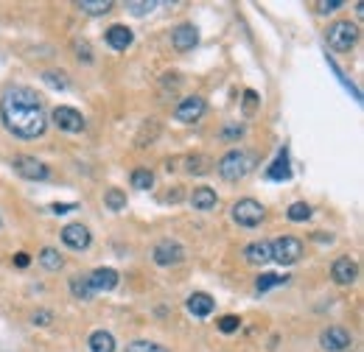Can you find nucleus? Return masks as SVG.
<instances>
[{"instance_id": "dca6fc26", "label": "nucleus", "mask_w": 364, "mask_h": 352, "mask_svg": "<svg viewBox=\"0 0 364 352\" xmlns=\"http://www.w3.org/2000/svg\"><path fill=\"white\" fill-rule=\"evenodd\" d=\"M188 311L196 316V319H208L213 314V299L208 294H191L188 296Z\"/></svg>"}, {"instance_id": "ddd939ff", "label": "nucleus", "mask_w": 364, "mask_h": 352, "mask_svg": "<svg viewBox=\"0 0 364 352\" xmlns=\"http://www.w3.org/2000/svg\"><path fill=\"white\" fill-rule=\"evenodd\" d=\"M331 277H334L339 285H350V283H356V277H358V266H356L350 257H339V260H334V266H331Z\"/></svg>"}, {"instance_id": "4468645a", "label": "nucleus", "mask_w": 364, "mask_h": 352, "mask_svg": "<svg viewBox=\"0 0 364 352\" xmlns=\"http://www.w3.org/2000/svg\"><path fill=\"white\" fill-rule=\"evenodd\" d=\"M87 280H90V285H93V294H101V291H112L115 285H118V272L115 269H107V266H101V269H96V272H90L87 274Z\"/></svg>"}, {"instance_id": "f704fd0d", "label": "nucleus", "mask_w": 364, "mask_h": 352, "mask_svg": "<svg viewBox=\"0 0 364 352\" xmlns=\"http://www.w3.org/2000/svg\"><path fill=\"white\" fill-rule=\"evenodd\" d=\"M255 107H258V96H255V90H247V93H244V112L253 115Z\"/></svg>"}, {"instance_id": "2eb2a0df", "label": "nucleus", "mask_w": 364, "mask_h": 352, "mask_svg": "<svg viewBox=\"0 0 364 352\" xmlns=\"http://www.w3.org/2000/svg\"><path fill=\"white\" fill-rule=\"evenodd\" d=\"M132 42H135L132 28H127V25H109V28H107V45H109L112 51H127Z\"/></svg>"}, {"instance_id": "1a4fd4ad", "label": "nucleus", "mask_w": 364, "mask_h": 352, "mask_svg": "<svg viewBox=\"0 0 364 352\" xmlns=\"http://www.w3.org/2000/svg\"><path fill=\"white\" fill-rule=\"evenodd\" d=\"M205 109H208L205 98H202V96H188V98H182V101L177 104L174 118L182 120V123H193V120H199L202 115H205Z\"/></svg>"}, {"instance_id": "bb28decb", "label": "nucleus", "mask_w": 364, "mask_h": 352, "mask_svg": "<svg viewBox=\"0 0 364 352\" xmlns=\"http://www.w3.org/2000/svg\"><path fill=\"white\" fill-rule=\"evenodd\" d=\"M286 283H289V277H280V274H261L258 283H255V288H258V294H266L269 288H275V285H286Z\"/></svg>"}, {"instance_id": "7ed1b4c3", "label": "nucleus", "mask_w": 364, "mask_h": 352, "mask_svg": "<svg viewBox=\"0 0 364 352\" xmlns=\"http://www.w3.org/2000/svg\"><path fill=\"white\" fill-rule=\"evenodd\" d=\"M325 36H328V45H331L334 51L345 54V51H350V48L356 45L358 28H356V23H350V20H339V23H334V25L328 28Z\"/></svg>"}, {"instance_id": "cd10ccee", "label": "nucleus", "mask_w": 364, "mask_h": 352, "mask_svg": "<svg viewBox=\"0 0 364 352\" xmlns=\"http://www.w3.org/2000/svg\"><path fill=\"white\" fill-rule=\"evenodd\" d=\"M127 352H169L163 344H154V341H146V338H138L132 344H127Z\"/></svg>"}, {"instance_id": "473e14b6", "label": "nucleus", "mask_w": 364, "mask_h": 352, "mask_svg": "<svg viewBox=\"0 0 364 352\" xmlns=\"http://www.w3.org/2000/svg\"><path fill=\"white\" fill-rule=\"evenodd\" d=\"M51 322H54V314H51V311H34V314H31V324L48 327Z\"/></svg>"}, {"instance_id": "7c9ffc66", "label": "nucleus", "mask_w": 364, "mask_h": 352, "mask_svg": "<svg viewBox=\"0 0 364 352\" xmlns=\"http://www.w3.org/2000/svg\"><path fill=\"white\" fill-rule=\"evenodd\" d=\"M188 170L191 173H208L211 170V160L208 157H191L188 160Z\"/></svg>"}, {"instance_id": "6ab92c4d", "label": "nucleus", "mask_w": 364, "mask_h": 352, "mask_svg": "<svg viewBox=\"0 0 364 352\" xmlns=\"http://www.w3.org/2000/svg\"><path fill=\"white\" fill-rule=\"evenodd\" d=\"M266 176H269V179H275V182H286V179H292V168H289V154H286V151H280V154H277V160L272 162V168L266 170Z\"/></svg>"}, {"instance_id": "4be33fe9", "label": "nucleus", "mask_w": 364, "mask_h": 352, "mask_svg": "<svg viewBox=\"0 0 364 352\" xmlns=\"http://www.w3.org/2000/svg\"><path fill=\"white\" fill-rule=\"evenodd\" d=\"M76 9H78V12H85V14L98 17V14H107V12L112 9V0H78Z\"/></svg>"}, {"instance_id": "9b49d317", "label": "nucleus", "mask_w": 364, "mask_h": 352, "mask_svg": "<svg viewBox=\"0 0 364 352\" xmlns=\"http://www.w3.org/2000/svg\"><path fill=\"white\" fill-rule=\"evenodd\" d=\"M196 42H199V31H196L191 23H182V25H177V28L171 31V45H174L180 54L193 51Z\"/></svg>"}, {"instance_id": "0eeeda50", "label": "nucleus", "mask_w": 364, "mask_h": 352, "mask_svg": "<svg viewBox=\"0 0 364 352\" xmlns=\"http://www.w3.org/2000/svg\"><path fill=\"white\" fill-rule=\"evenodd\" d=\"M151 257H154L157 266H166V269H169V266H177V263L185 260V246L177 243V241H171V238H166V241H160V243L154 246Z\"/></svg>"}, {"instance_id": "72a5a7b5", "label": "nucleus", "mask_w": 364, "mask_h": 352, "mask_svg": "<svg viewBox=\"0 0 364 352\" xmlns=\"http://www.w3.org/2000/svg\"><path fill=\"white\" fill-rule=\"evenodd\" d=\"M342 6V0H322V3H317V12L319 14H331V12H336Z\"/></svg>"}, {"instance_id": "b1692460", "label": "nucleus", "mask_w": 364, "mask_h": 352, "mask_svg": "<svg viewBox=\"0 0 364 352\" xmlns=\"http://www.w3.org/2000/svg\"><path fill=\"white\" fill-rule=\"evenodd\" d=\"M104 204L112 210V212H120V210H127V193L120 190V188H109L104 193Z\"/></svg>"}, {"instance_id": "f3484780", "label": "nucleus", "mask_w": 364, "mask_h": 352, "mask_svg": "<svg viewBox=\"0 0 364 352\" xmlns=\"http://www.w3.org/2000/svg\"><path fill=\"white\" fill-rule=\"evenodd\" d=\"M216 201H219V196H216L213 188H196V190L191 193V207H193V210H202V212L213 210Z\"/></svg>"}, {"instance_id": "9d476101", "label": "nucleus", "mask_w": 364, "mask_h": 352, "mask_svg": "<svg viewBox=\"0 0 364 352\" xmlns=\"http://www.w3.org/2000/svg\"><path fill=\"white\" fill-rule=\"evenodd\" d=\"M350 344H353V338H350V333L345 327H328V330H322V336H319V346L325 352H342Z\"/></svg>"}, {"instance_id": "f8f14e48", "label": "nucleus", "mask_w": 364, "mask_h": 352, "mask_svg": "<svg viewBox=\"0 0 364 352\" xmlns=\"http://www.w3.org/2000/svg\"><path fill=\"white\" fill-rule=\"evenodd\" d=\"M62 241H65V246H70V249H76V252H82V249L90 246V230H87L85 224H67V227L62 230Z\"/></svg>"}, {"instance_id": "20e7f679", "label": "nucleus", "mask_w": 364, "mask_h": 352, "mask_svg": "<svg viewBox=\"0 0 364 352\" xmlns=\"http://www.w3.org/2000/svg\"><path fill=\"white\" fill-rule=\"evenodd\" d=\"M264 215H266V210L255 199H238L233 204V221L238 227H258L264 221Z\"/></svg>"}, {"instance_id": "423d86ee", "label": "nucleus", "mask_w": 364, "mask_h": 352, "mask_svg": "<svg viewBox=\"0 0 364 352\" xmlns=\"http://www.w3.org/2000/svg\"><path fill=\"white\" fill-rule=\"evenodd\" d=\"M12 170L17 176H23V179H28V182H45L48 176H51V170H48L45 162H39L36 157H25V154H17L12 160Z\"/></svg>"}, {"instance_id": "412c9836", "label": "nucleus", "mask_w": 364, "mask_h": 352, "mask_svg": "<svg viewBox=\"0 0 364 352\" xmlns=\"http://www.w3.org/2000/svg\"><path fill=\"white\" fill-rule=\"evenodd\" d=\"M87 344H90V352H115V338H112V333H107V330L90 333Z\"/></svg>"}, {"instance_id": "4c0bfd02", "label": "nucleus", "mask_w": 364, "mask_h": 352, "mask_svg": "<svg viewBox=\"0 0 364 352\" xmlns=\"http://www.w3.org/2000/svg\"><path fill=\"white\" fill-rule=\"evenodd\" d=\"M70 210H76V204H54V207H51V212H56V215H65V212H70Z\"/></svg>"}, {"instance_id": "393cba45", "label": "nucleus", "mask_w": 364, "mask_h": 352, "mask_svg": "<svg viewBox=\"0 0 364 352\" xmlns=\"http://www.w3.org/2000/svg\"><path fill=\"white\" fill-rule=\"evenodd\" d=\"M151 185H154V173H151L149 168H135V170H132V188L149 190Z\"/></svg>"}, {"instance_id": "58836bf2", "label": "nucleus", "mask_w": 364, "mask_h": 352, "mask_svg": "<svg viewBox=\"0 0 364 352\" xmlns=\"http://www.w3.org/2000/svg\"><path fill=\"white\" fill-rule=\"evenodd\" d=\"M14 263H17V266H20V269H25V266H28V263H31V260H28V254H25V252H17V257H14Z\"/></svg>"}, {"instance_id": "c9c22d12", "label": "nucleus", "mask_w": 364, "mask_h": 352, "mask_svg": "<svg viewBox=\"0 0 364 352\" xmlns=\"http://www.w3.org/2000/svg\"><path fill=\"white\" fill-rule=\"evenodd\" d=\"M76 56H78V62H93V54H90V45L87 42H76Z\"/></svg>"}, {"instance_id": "aec40b11", "label": "nucleus", "mask_w": 364, "mask_h": 352, "mask_svg": "<svg viewBox=\"0 0 364 352\" xmlns=\"http://www.w3.org/2000/svg\"><path fill=\"white\" fill-rule=\"evenodd\" d=\"M70 294H73L76 299H82V302H90V299L96 296L90 280H87V274H73V277H70Z\"/></svg>"}, {"instance_id": "5701e85b", "label": "nucleus", "mask_w": 364, "mask_h": 352, "mask_svg": "<svg viewBox=\"0 0 364 352\" xmlns=\"http://www.w3.org/2000/svg\"><path fill=\"white\" fill-rule=\"evenodd\" d=\"M39 263L48 269V272H59L62 266H65V260H62V254L56 252V249H51V246H45L43 252H39Z\"/></svg>"}, {"instance_id": "a878e982", "label": "nucleus", "mask_w": 364, "mask_h": 352, "mask_svg": "<svg viewBox=\"0 0 364 352\" xmlns=\"http://www.w3.org/2000/svg\"><path fill=\"white\" fill-rule=\"evenodd\" d=\"M43 81L48 87H54V90H67V87H70V81H67V76L62 70H45L43 73Z\"/></svg>"}, {"instance_id": "2f4dec72", "label": "nucleus", "mask_w": 364, "mask_h": 352, "mask_svg": "<svg viewBox=\"0 0 364 352\" xmlns=\"http://www.w3.org/2000/svg\"><path fill=\"white\" fill-rule=\"evenodd\" d=\"M216 324H219V330H222V333H235V330L241 327V319H238V316H233V314H227V316H222Z\"/></svg>"}, {"instance_id": "ea45409f", "label": "nucleus", "mask_w": 364, "mask_h": 352, "mask_svg": "<svg viewBox=\"0 0 364 352\" xmlns=\"http://www.w3.org/2000/svg\"><path fill=\"white\" fill-rule=\"evenodd\" d=\"M0 227H3V218H0Z\"/></svg>"}, {"instance_id": "a211bd4d", "label": "nucleus", "mask_w": 364, "mask_h": 352, "mask_svg": "<svg viewBox=\"0 0 364 352\" xmlns=\"http://www.w3.org/2000/svg\"><path fill=\"white\" fill-rule=\"evenodd\" d=\"M244 257H247V263H253V266H264V263L272 260L269 243H266V241H255V243H250V246L244 249Z\"/></svg>"}, {"instance_id": "c85d7f7f", "label": "nucleus", "mask_w": 364, "mask_h": 352, "mask_svg": "<svg viewBox=\"0 0 364 352\" xmlns=\"http://www.w3.org/2000/svg\"><path fill=\"white\" fill-rule=\"evenodd\" d=\"M286 215H289V221H308V218H311V207L306 201H295L286 210Z\"/></svg>"}, {"instance_id": "39448f33", "label": "nucleus", "mask_w": 364, "mask_h": 352, "mask_svg": "<svg viewBox=\"0 0 364 352\" xmlns=\"http://www.w3.org/2000/svg\"><path fill=\"white\" fill-rule=\"evenodd\" d=\"M269 252H272V260L280 263V266H292L303 257V241L286 235V238H277L269 243Z\"/></svg>"}, {"instance_id": "f03ea898", "label": "nucleus", "mask_w": 364, "mask_h": 352, "mask_svg": "<svg viewBox=\"0 0 364 352\" xmlns=\"http://www.w3.org/2000/svg\"><path fill=\"white\" fill-rule=\"evenodd\" d=\"M219 176L222 179H227V182H238V179H244V176L255 168V157L250 154V151H244V148H233V151H227L222 160H219Z\"/></svg>"}, {"instance_id": "6e6552de", "label": "nucleus", "mask_w": 364, "mask_h": 352, "mask_svg": "<svg viewBox=\"0 0 364 352\" xmlns=\"http://www.w3.org/2000/svg\"><path fill=\"white\" fill-rule=\"evenodd\" d=\"M51 120H54L62 131H70V135H76V131L85 129V115L78 112V109H73V107H56L54 115H51Z\"/></svg>"}, {"instance_id": "f257e3e1", "label": "nucleus", "mask_w": 364, "mask_h": 352, "mask_svg": "<svg viewBox=\"0 0 364 352\" xmlns=\"http://www.w3.org/2000/svg\"><path fill=\"white\" fill-rule=\"evenodd\" d=\"M0 120L20 140H36L45 131V104L31 87H9L0 98Z\"/></svg>"}, {"instance_id": "e433bc0d", "label": "nucleus", "mask_w": 364, "mask_h": 352, "mask_svg": "<svg viewBox=\"0 0 364 352\" xmlns=\"http://www.w3.org/2000/svg\"><path fill=\"white\" fill-rule=\"evenodd\" d=\"M241 135H244V126H227V129L222 131V138H224V140H230V138H241Z\"/></svg>"}, {"instance_id": "c756f323", "label": "nucleus", "mask_w": 364, "mask_h": 352, "mask_svg": "<svg viewBox=\"0 0 364 352\" xmlns=\"http://www.w3.org/2000/svg\"><path fill=\"white\" fill-rule=\"evenodd\" d=\"M154 6H157V3H151V0H129V3H127L129 14H135V17H143V14H149Z\"/></svg>"}]
</instances>
